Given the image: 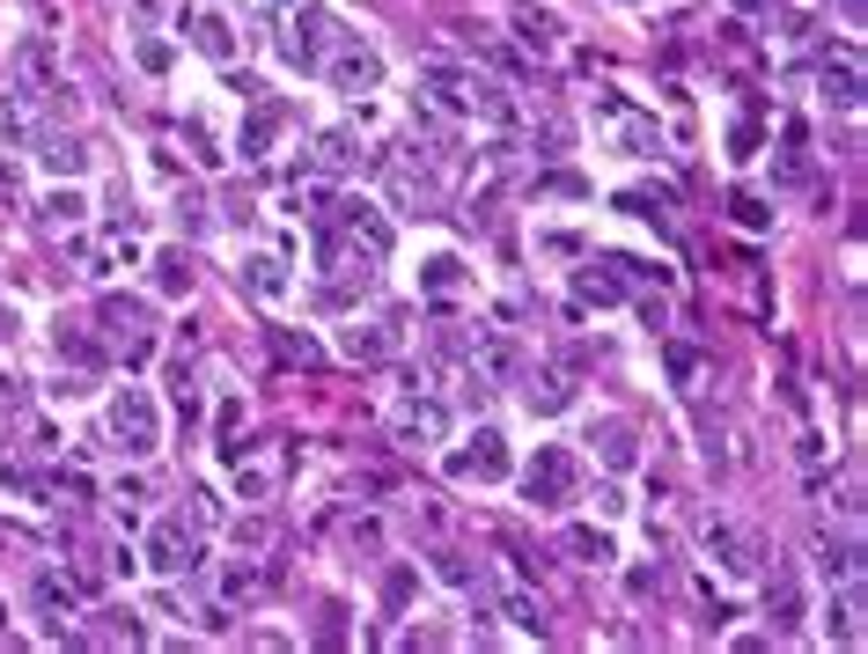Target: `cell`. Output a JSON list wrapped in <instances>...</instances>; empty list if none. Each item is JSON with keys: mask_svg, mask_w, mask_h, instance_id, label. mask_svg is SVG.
I'll return each instance as SVG.
<instances>
[{"mask_svg": "<svg viewBox=\"0 0 868 654\" xmlns=\"http://www.w3.org/2000/svg\"><path fill=\"white\" fill-rule=\"evenodd\" d=\"M516 37H522V45H538V52H552V45H560V23H552L545 8L516 0Z\"/></svg>", "mask_w": 868, "mask_h": 654, "instance_id": "22", "label": "cell"}, {"mask_svg": "<svg viewBox=\"0 0 868 654\" xmlns=\"http://www.w3.org/2000/svg\"><path fill=\"white\" fill-rule=\"evenodd\" d=\"M405 596H413V574H391V582H383V604L397 610V604H405Z\"/></svg>", "mask_w": 868, "mask_h": 654, "instance_id": "43", "label": "cell"}, {"mask_svg": "<svg viewBox=\"0 0 868 654\" xmlns=\"http://www.w3.org/2000/svg\"><path fill=\"white\" fill-rule=\"evenodd\" d=\"M758 140H766V133H758V119H744L736 133H729V155H736V162H751V155H758Z\"/></svg>", "mask_w": 868, "mask_h": 654, "instance_id": "38", "label": "cell"}, {"mask_svg": "<svg viewBox=\"0 0 868 654\" xmlns=\"http://www.w3.org/2000/svg\"><path fill=\"white\" fill-rule=\"evenodd\" d=\"M0 140H30V103L23 97H0Z\"/></svg>", "mask_w": 868, "mask_h": 654, "instance_id": "35", "label": "cell"}, {"mask_svg": "<svg viewBox=\"0 0 868 654\" xmlns=\"http://www.w3.org/2000/svg\"><path fill=\"white\" fill-rule=\"evenodd\" d=\"M59 353H67V361H81V368H97V361H103V346H97V339H81V331H67V324H59Z\"/></svg>", "mask_w": 868, "mask_h": 654, "instance_id": "36", "label": "cell"}, {"mask_svg": "<svg viewBox=\"0 0 868 654\" xmlns=\"http://www.w3.org/2000/svg\"><path fill=\"white\" fill-rule=\"evenodd\" d=\"M228 596H236V604H244V596H266V574H258V566H236V574H228Z\"/></svg>", "mask_w": 868, "mask_h": 654, "instance_id": "40", "label": "cell"}, {"mask_svg": "<svg viewBox=\"0 0 868 654\" xmlns=\"http://www.w3.org/2000/svg\"><path fill=\"white\" fill-rule=\"evenodd\" d=\"M273 353H280L288 368H317V361H324V346L309 339V331H288V324H273Z\"/></svg>", "mask_w": 868, "mask_h": 654, "instance_id": "24", "label": "cell"}, {"mask_svg": "<svg viewBox=\"0 0 868 654\" xmlns=\"http://www.w3.org/2000/svg\"><path fill=\"white\" fill-rule=\"evenodd\" d=\"M324 81H331V89H347V97H369L375 81H383V59H375L369 45H361V37H339V45L324 52Z\"/></svg>", "mask_w": 868, "mask_h": 654, "instance_id": "6", "label": "cell"}, {"mask_svg": "<svg viewBox=\"0 0 868 654\" xmlns=\"http://www.w3.org/2000/svg\"><path fill=\"white\" fill-rule=\"evenodd\" d=\"M339 37H347V30L331 23L317 0H288V8H280V59H288L295 74H317L324 52L339 45Z\"/></svg>", "mask_w": 868, "mask_h": 654, "instance_id": "2", "label": "cell"}, {"mask_svg": "<svg viewBox=\"0 0 868 654\" xmlns=\"http://www.w3.org/2000/svg\"><path fill=\"white\" fill-rule=\"evenodd\" d=\"M839 8H846V23H861V0H839Z\"/></svg>", "mask_w": 868, "mask_h": 654, "instance_id": "45", "label": "cell"}, {"mask_svg": "<svg viewBox=\"0 0 868 654\" xmlns=\"http://www.w3.org/2000/svg\"><path fill=\"white\" fill-rule=\"evenodd\" d=\"M500 610H508V618H516L522 632H545V610L530 604V596H508V604H500Z\"/></svg>", "mask_w": 868, "mask_h": 654, "instance_id": "39", "label": "cell"}, {"mask_svg": "<svg viewBox=\"0 0 868 654\" xmlns=\"http://www.w3.org/2000/svg\"><path fill=\"white\" fill-rule=\"evenodd\" d=\"M604 119L619 125V147H625V155H655V119H641L625 97H604Z\"/></svg>", "mask_w": 868, "mask_h": 654, "instance_id": "13", "label": "cell"}, {"mask_svg": "<svg viewBox=\"0 0 868 654\" xmlns=\"http://www.w3.org/2000/svg\"><path fill=\"white\" fill-rule=\"evenodd\" d=\"M15 74H23V97H59V74H52V45L45 37H23Z\"/></svg>", "mask_w": 868, "mask_h": 654, "instance_id": "12", "label": "cell"}, {"mask_svg": "<svg viewBox=\"0 0 868 654\" xmlns=\"http://www.w3.org/2000/svg\"><path fill=\"white\" fill-rule=\"evenodd\" d=\"M111 441H119L125 456H155L162 449V413H155L148 390H119L111 397Z\"/></svg>", "mask_w": 868, "mask_h": 654, "instance_id": "4", "label": "cell"}, {"mask_svg": "<svg viewBox=\"0 0 868 654\" xmlns=\"http://www.w3.org/2000/svg\"><path fill=\"white\" fill-rule=\"evenodd\" d=\"M522 397H530V413H567V405H574V383H567V375H538Z\"/></svg>", "mask_w": 868, "mask_h": 654, "instance_id": "26", "label": "cell"}, {"mask_svg": "<svg viewBox=\"0 0 868 654\" xmlns=\"http://www.w3.org/2000/svg\"><path fill=\"white\" fill-rule=\"evenodd\" d=\"M736 8H773V0H736Z\"/></svg>", "mask_w": 868, "mask_h": 654, "instance_id": "47", "label": "cell"}, {"mask_svg": "<svg viewBox=\"0 0 868 654\" xmlns=\"http://www.w3.org/2000/svg\"><path fill=\"white\" fill-rule=\"evenodd\" d=\"M383 258H391V221L375 214L369 199H339V206H331V221H324V236H317L324 280H339V287H324V309H339V302H347V280H361V287H369Z\"/></svg>", "mask_w": 868, "mask_h": 654, "instance_id": "1", "label": "cell"}, {"mask_svg": "<svg viewBox=\"0 0 868 654\" xmlns=\"http://www.w3.org/2000/svg\"><path fill=\"white\" fill-rule=\"evenodd\" d=\"M244 287L266 294V302H273V294H288V272H280V258H266V250H258V258L244 266Z\"/></svg>", "mask_w": 868, "mask_h": 654, "instance_id": "29", "label": "cell"}, {"mask_svg": "<svg viewBox=\"0 0 868 654\" xmlns=\"http://www.w3.org/2000/svg\"><path fill=\"white\" fill-rule=\"evenodd\" d=\"M148 566H155V574H192V566H199V522L162 515V522L148 530Z\"/></svg>", "mask_w": 868, "mask_h": 654, "instance_id": "7", "label": "cell"}, {"mask_svg": "<svg viewBox=\"0 0 868 654\" xmlns=\"http://www.w3.org/2000/svg\"><path fill=\"white\" fill-rule=\"evenodd\" d=\"M766 610H773V625L788 632L794 618H802V588H794V574H773V588H766Z\"/></svg>", "mask_w": 868, "mask_h": 654, "instance_id": "25", "label": "cell"}, {"mask_svg": "<svg viewBox=\"0 0 868 654\" xmlns=\"http://www.w3.org/2000/svg\"><path fill=\"white\" fill-rule=\"evenodd\" d=\"M707 552H714L721 574H736V582H751V574H758V544H751L736 522H707Z\"/></svg>", "mask_w": 868, "mask_h": 654, "instance_id": "9", "label": "cell"}, {"mask_svg": "<svg viewBox=\"0 0 868 654\" xmlns=\"http://www.w3.org/2000/svg\"><path fill=\"white\" fill-rule=\"evenodd\" d=\"M288 119H295L288 103H258V111L244 119V162H266V155H273V140H280V125H288Z\"/></svg>", "mask_w": 868, "mask_h": 654, "instance_id": "10", "label": "cell"}, {"mask_svg": "<svg viewBox=\"0 0 868 654\" xmlns=\"http://www.w3.org/2000/svg\"><path fill=\"white\" fill-rule=\"evenodd\" d=\"M391 199L405 214H435V177H413V162H391Z\"/></svg>", "mask_w": 868, "mask_h": 654, "instance_id": "17", "label": "cell"}, {"mask_svg": "<svg viewBox=\"0 0 868 654\" xmlns=\"http://www.w3.org/2000/svg\"><path fill=\"white\" fill-rule=\"evenodd\" d=\"M236 544H244V552H266V544H273V522H266V515H244V522H236Z\"/></svg>", "mask_w": 868, "mask_h": 654, "instance_id": "37", "label": "cell"}, {"mask_svg": "<svg viewBox=\"0 0 868 654\" xmlns=\"http://www.w3.org/2000/svg\"><path fill=\"white\" fill-rule=\"evenodd\" d=\"M818 566L832 574V582H854V574H861V552H854V537H839V544L824 537V559H818Z\"/></svg>", "mask_w": 868, "mask_h": 654, "instance_id": "30", "label": "cell"}, {"mask_svg": "<svg viewBox=\"0 0 868 654\" xmlns=\"http://www.w3.org/2000/svg\"><path fill=\"white\" fill-rule=\"evenodd\" d=\"M353 155H361L353 133H324V140H317V170H353Z\"/></svg>", "mask_w": 868, "mask_h": 654, "instance_id": "33", "label": "cell"}, {"mask_svg": "<svg viewBox=\"0 0 868 654\" xmlns=\"http://www.w3.org/2000/svg\"><path fill=\"white\" fill-rule=\"evenodd\" d=\"M773 177H780V184H810V177H818V162H810V140H802V125H788V140H780V162H773Z\"/></svg>", "mask_w": 868, "mask_h": 654, "instance_id": "20", "label": "cell"}, {"mask_svg": "<svg viewBox=\"0 0 868 654\" xmlns=\"http://www.w3.org/2000/svg\"><path fill=\"white\" fill-rule=\"evenodd\" d=\"M148 8H162V0H148Z\"/></svg>", "mask_w": 868, "mask_h": 654, "instance_id": "48", "label": "cell"}, {"mask_svg": "<svg viewBox=\"0 0 868 654\" xmlns=\"http://www.w3.org/2000/svg\"><path fill=\"white\" fill-rule=\"evenodd\" d=\"M37 610H75V582H59V574H37Z\"/></svg>", "mask_w": 868, "mask_h": 654, "instance_id": "34", "label": "cell"}, {"mask_svg": "<svg viewBox=\"0 0 868 654\" xmlns=\"http://www.w3.org/2000/svg\"><path fill=\"white\" fill-rule=\"evenodd\" d=\"M140 67L162 74V67H170V45H155V37H148V45H140Z\"/></svg>", "mask_w": 868, "mask_h": 654, "instance_id": "44", "label": "cell"}, {"mask_svg": "<svg viewBox=\"0 0 868 654\" xmlns=\"http://www.w3.org/2000/svg\"><path fill=\"white\" fill-rule=\"evenodd\" d=\"M347 353H353V361H391V353H397V331H391V324H353V331H347Z\"/></svg>", "mask_w": 868, "mask_h": 654, "instance_id": "21", "label": "cell"}, {"mask_svg": "<svg viewBox=\"0 0 868 654\" xmlns=\"http://www.w3.org/2000/svg\"><path fill=\"white\" fill-rule=\"evenodd\" d=\"M824 640H839V647H861V588L846 582L832 604H824Z\"/></svg>", "mask_w": 868, "mask_h": 654, "instance_id": "14", "label": "cell"}, {"mask_svg": "<svg viewBox=\"0 0 868 654\" xmlns=\"http://www.w3.org/2000/svg\"><path fill=\"white\" fill-rule=\"evenodd\" d=\"M589 441H596V456L611 463V471H625V463H633V419H596Z\"/></svg>", "mask_w": 868, "mask_h": 654, "instance_id": "19", "label": "cell"}, {"mask_svg": "<svg viewBox=\"0 0 868 654\" xmlns=\"http://www.w3.org/2000/svg\"><path fill=\"white\" fill-rule=\"evenodd\" d=\"M522 493H530V508H567V500H574V456L560 449V441H545V449L530 456Z\"/></svg>", "mask_w": 868, "mask_h": 654, "instance_id": "5", "label": "cell"}, {"mask_svg": "<svg viewBox=\"0 0 868 654\" xmlns=\"http://www.w3.org/2000/svg\"><path fill=\"white\" fill-rule=\"evenodd\" d=\"M486 375H516V353H508V346H486Z\"/></svg>", "mask_w": 868, "mask_h": 654, "instance_id": "42", "label": "cell"}, {"mask_svg": "<svg viewBox=\"0 0 868 654\" xmlns=\"http://www.w3.org/2000/svg\"><path fill=\"white\" fill-rule=\"evenodd\" d=\"M37 155H45V170H59V177L89 170V147H81L75 133H37Z\"/></svg>", "mask_w": 868, "mask_h": 654, "instance_id": "16", "label": "cell"}, {"mask_svg": "<svg viewBox=\"0 0 868 654\" xmlns=\"http://www.w3.org/2000/svg\"><path fill=\"white\" fill-rule=\"evenodd\" d=\"M184 30H192V45L206 52L214 67H228V59H236V30H228L222 15H214V8H199V15H192V23H184Z\"/></svg>", "mask_w": 868, "mask_h": 654, "instance_id": "15", "label": "cell"}, {"mask_svg": "<svg viewBox=\"0 0 868 654\" xmlns=\"http://www.w3.org/2000/svg\"><path fill=\"white\" fill-rule=\"evenodd\" d=\"M449 435V413L435 397H405L397 405V441H442Z\"/></svg>", "mask_w": 868, "mask_h": 654, "instance_id": "11", "label": "cell"}, {"mask_svg": "<svg viewBox=\"0 0 868 654\" xmlns=\"http://www.w3.org/2000/svg\"><path fill=\"white\" fill-rule=\"evenodd\" d=\"M670 375H677V383H692V375H699V353H692V346H670Z\"/></svg>", "mask_w": 868, "mask_h": 654, "instance_id": "41", "label": "cell"}, {"mask_svg": "<svg viewBox=\"0 0 868 654\" xmlns=\"http://www.w3.org/2000/svg\"><path fill=\"white\" fill-rule=\"evenodd\" d=\"M449 478H464V485H494L508 478V441H500V427H478L464 449H449Z\"/></svg>", "mask_w": 868, "mask_h": 654, "instance_id": "8", "label": "cell"}, {"mask_svg": "<svg viewBox=\"0 0 868 654\" xmlns=\"http://www.w3.org/2000/svg\"><path fill=\"white\" fill-rule=\"evenodd\" d=\"M574 294L604 309V302H619V294H625V280H619V272H611V258H604V266H596V272H582V280H574Z\"/></svg>", "mask_w": 868, "mask_h": 654, "instance_id": "27", "label": "cell"}, {"mask_svg": "<svg viewBox=\"0 0 868 654\" xmlns=\"http://www.w3.org/2000/svg\"><path fill=\"white\" fill-rule=\"evenodd\" d=\"M567 552L582 559V566H611V559H619V544H611L604 530H589V522H574V530H567Z\"/></svg>", "mask_w": 868, "mask_h": 654, "instance_id": "23", "label": "cell"}, {"mask_svg": "<svg viewBox=\"0 0 868 654\" xmlns=\"http://www.w3.org/2000/svg\"><path fill=\"white\" fill-rule=\"evenodd\" d=\"M81 206H89V199H81L75 184H67V192H52L45 199V228H81Z\"/></svg>", "mask_w": 868, "mask_h": 654, "instance_id": "32", "label": "cell"}, {"mask_svg": "<svg viewBox=\"0 0 868 654\" xmlns=\"http://www.w3.org/2000/svg\"><path fill=\"white\" fill-rule=\"evenodd\" d=\"M199 266H192V250L177 243V250H155V294H192Z\"/></svg>", "mask_w": 868, "mask_h": 654, "instance_id": "18", "label": "cell"}, {"mask_svg": "<svg viewBox=\"0 0 868 654\" xmlns=\"http://www.w3.org/2000/svg\"><path fill=\"white\" fill-rule=\"evenodd\" d=\"M97 324H103V339L119 346L133 368L155 353V316H148V302H133V294H103V302H97Z\"/></svg>", "mask_w": 868, "mask_h": 654, "instance_id": "3", "label": "cell"}, {"mask_svg": "<svg viewBox=\"0 0 868 654\" xmlns=\"http://www.w3.org/2000/svg\"><path fill=\"white\" fill-rule=\"evenodd\" d=\"M420 287L435 294V302H442V294H456L464 287V266H456V258H427V272H420Z\"/></svg>", "mask_w": 868, "mask_h": 654, "instance_id": "31", "label": "cell"}, {"mask_svg": "<svg viewBox=\"0 0 868 654\" xmlns=\"http://www.w3.org/2000/svg\"><path fill=\"white\" fill-rule=\"evenodd\" d=\"M824 97L839 103V111H854V103H861V67H854V59H839V67H824Z\"/></svg>", "mask_w": 868, "mask_h": 654, "instance_id": "28", "label": "cell"}, {"mask_svg": "<svg viewBox=\"0 0 868 654\" xmlns=\"http://www.w3.org/2000/svg\"><path fill=\"white\" fill-rule=\"evenodd\" d=\"M0 397H15V375H0Z\"/></svg>", "mask_w": 868, "mask_h": 654, "instance_id": "46", "label": "cell"}]
</instances>
